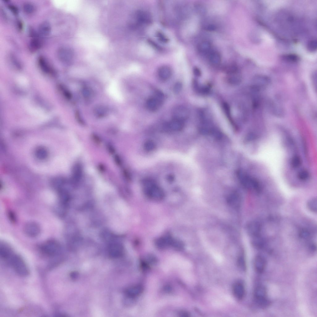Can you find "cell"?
<instances>
[{"instance_id":"6da1fadb","label":"cell","mask_w":317,"mask_h":317,"mask_svg":"<svg viewBox=\"0 0 317 317\" xmlns=\"http://www.w3.org/2000/svg\"><path fill=\"white\" fill-rule=\"evenodd\" d=\"M40 249L45 255L51 257H55L60 255L62 252V246L59 242L54 239H50L43 243Z\"/></svg>"},{"instance_id":"7a4b0ae2","label":"cell","mask_w":317,"mask_h":317,"mask_svg":"<svg viewBox=\"0 0 317 317\" xmlns=\"http://www.w3.org/2000/svg\"><path fill=\"white\" fill-rule=\"evenodd\" d=\"M144 192L149 198L156 200L163 199L165 194L163 190L153 182L146 181L144 184Z\"/></svg>"},{"instance_id":"3957f363","label":"cell","mask_w":317,"mask_h":317,"mask_svg":"<svg viewBox=\"0 0 317 317\" xmlns=\"http://www.w3.org/2000/svg\"><path fill=\"white\" fill-rule=\"evenodd\" d=\"M8 261L19 275L26 276L29 275L28 268L24 261L19 255L14 254Z\"/></svg>"},{"instance_id":"277c9868","label":"cell","mask_w":317,"mask_h":317,"mask_svg":"<svg viewBox=\"0 0 317 317\" xmlns=\"http://www.w3.org/2000/svg\"><path fill=\"white\" fill-rule=\"evenodd\" d=\"M267 295V290L263 286H258L254 290V300L258 306L262 308H267L271 304V302Z\"/></svg>"},{"instance_id":"5b68a950","label":"cell","mask_w":317,"mask_h":317,"mask_svg":"<svg viewBox=\"0 0 317 317\" xmlns=\"http://www.w3.org/2000/svg\"><path fill=\"white\" fill-rule=\"evenodd\" d=\"M164 98L162 92L159 90L156 91L153 96L149 98L146 101L147 109L152 112L158 110L163 105Z\"/></svg>"},{"instance_id":"8992f818","label":"cell","mask_w":317,"mask_h":317,"mask_svg":"<svg viewBox=\"0 0 317 317\" xmlns=\"http://www.w3.org/2000/svg\"><path fill=\"white\" fill-rule=\"evenodd\" d=\"M58 58L62 62L70 64L74 57V52L72 49L67 47H62L58 51Z\"/></svg>"},{"instance_id":"52a82bcc","label":"cell","mask_w":317,"mask_h":317,"mask_svg":"<svg viewBox=\"0 0 317 317\" xmlns=\"http://www.w3.org/2000/svg\"><path fill=\"white\" fill-rule=\"evenodd\" d=\"M40 225L35 222H29L27 223L24 227L25 234L31 238H35L38 236L41 232Z\"/></svg>"},{"instance_id":"ba28073f","label":"cell","mask_w":317,"mask_h":317,"mask_svg":"<svg viewBox=\"0 0 317 317\" xmlns=\"http://www.w3.org/2000/svg\"><path fill=\"white\" fill-rule=\"evenodd\" d=\"M173 118L185 121L189 116L188 110L185 107L178 106L175 108L172 113Z\"/></svg>"},{"instance_id":"9c48e42d","label":"cell","mask_w":317,"mask_h":317,"mask_svg":"<svg viewBox=\"0 0 317 317\" xmlns=\"http://www.w3.org/2000/svg\"><path fill=\"white\" fill-rule=\"evenodd\" d=\"M261 229V225L257 221H251L246 225V231L253 238L259 236Z\"/></svg>"},{"instance_id":"30bf717a","label":"cell","mask_w":317,"mask_h":317,"mask_svg":"<svg viewBox=\"0 0 317 317\" xmlns=\"http://www.w3.org/2000/svg\"><path fill=\"white\" fill-rule=\"evenodd\" d=\"M233 292L236 299L239 300L242 299L245 294V288L243 283L240 281L235 283L233 286Z\"/></svg>"},{"instance_id":"8fae6325","label":"cell","mask_w":317,"mask_h":317,"mask_svg":"<svg viewBox=\"0 0 317 317\" xmlns=\"http://www.w3.org/2000/svg\"><path fill=\"white\" fill-rule=\"evenodd\" d=\"M31 36L32 38L29 44V49L32 52H36L41 47L42 43L38 35L33 30L30 32Z\"/></svg>"},{"instance_id":"7c38bea8","label":"cell","mask_w":317,"mask_h":317,"mask_svg":"<svg viewBox=\"0 0 317 317\" xmlns=\"http://www.w3.org/2000/svg\"><path fill=\"white\" fill-rule=\"evenodd\" d=\"M109 256L113 258H118L121 257L124 253V249L120 244H112L110 245L109 249Z\"/></svg>"},{"instance_id":"4fadbf2b","label":"cell","mask_w":317,"mask_h":317,"mask_svg":"<svg viewBox=\"0 0 317 317\" xmlns=\"http://www.w3.org/2000/svg\"><path fill=\"white\" fill-rule=\"evenodd\" d=\"M266 265V261L264 257L260 255H257L254 261V266L256 272L259 274L264 271Z\"/></svg>"},{"instance_id":"5bb4252c","label":"cell","mask_w":317,"mask_h":317,"mask_svg":"<svg viewBox=\"0 0 317 317\" xmlns=\"http://www.w3.org/2000/svg\"><path fill=\"white\" fill-rule=\"evenodd\" d=\"M184 122L180 120L173 119L171 121L166 124V126L168 129L172 131H180L184 127Z\"/></svg>"},{"instance_id":"9a60e30c","label":"cell","mask_w":317,"mask_h":317,"mask_svg":"<svg viewBox=\"0 0 317 317\" xmlns=\"http://www.w3.org/2000/svg\"><path fill=\"white\" fill-rule=\"evenodd\" d=\"M173 238L169 235H167L156 240V246L160 249H164L171 246Z\"/></svg>"},{"instance_id":"2e32d148","label":"cell","mask_w":317,"mask_h":317,"mask_svg":"<svg viewBox=\"0 0 317 317\" xmlns=\"http://www.w3.org/2000/svg\"><path fill=\"white\" fill-rule=\"evenodd\" d=\"M228 204L231 207L237 208L240 207L241 202V198L239 194L233 193L229 195L227 198Z\"/></svg>"},{"instance_id":"e0dca14e","label":"cell","mask_w":317,"mask_h":317,"mask_svg":"<svg viewBox=\"0 0 317 317\" xmlns=\"http://www.w3.org/2000/svg\"><path fill=\"white\" fill-rule=\"evenodd\" d=\"M14 254L11 248L7 244L1 243L0 245V255L3 259L8 261Z\"/></svg>"},{"instance_id":"ac0fdd59","label":"cell","mask_w":317,"mask_h":317,"mask_svg":"<svg viewBox=\"0 0 317 317\" xmlns=\"http://www.w3.org/2000/svg\"><path fill=\"white\" fill-rule=\"evenodd\" d=\"M143 289L142 286L135 285L127 289L125 291V293L127 297L134 298L140 294Z\"/></svg>"},{"instance_id":"d6986e66","label":"cell","mask_w":317,"mask_h":317,"mask_svg":"<svg viewBox=\"0 0 317 317\" xmlns=\"http://www.w3.org/2000/svg\"><path fill=\"white\" fill-rule=\"evenodd\" d=\"M136 18L137 21L140 24H149L152 22L150 15L144 11H139L136 13Z\"/></svg>"},{"instance_id":"ffe728a7","label":"cell","mask_w":317,"mask_h":317,"mask_svg":"<svg viewBox=\"0 0 317 317\" xmlns=\"http://www.w3.org/2000/svg\"><path fill=\"white\" fill-rule=\"evenodd\" d=\"M172 74V71L171 69L167 66H161L158 70L159 77L162 80H168L170 78Z\"/></svg>"},{"instance_id":"44dd1931","label":"cell","mask_w":317,"mask_h":317,"mask_svg":"<svg viewBox=\"0 0 317 317\" xmlns=\"http://www.w3.org/2000/svg\"><path fill=\"white\" fill-rule=\"evenodd\" d=\"M51 31V26L50 24L48 21L42 23L40 25L39 28V32L40 35L42 37L48 36Z\"/></svg>"},{"instance_id":"7402d4cb","label":"cell","mask_w":317,"mask_h":317,"mask_svg":"<svg viewBox=\"0 0 317 317\" xmlns=\"http://www.w3.org/2000/svg\"><path fill=\"white\" fill-rule=\"evenodd\" d=\"M72 178V182L75 183H78L81 179L82 176V169L81 166L79 164L75 166Z\"/></svg>"},{"instance_id":"603a6c76","label":"cell","mask_w":317,"mask_h":317,"mask_svg":"<svg viewBox=\"0 0 317 317\" xmlns=\"http://www.w3.org/2000/svg\"><path fill=\"white\" fill-rule=\"evenodd\" d=\"M221 56L220 54L217 52L211 53L209 56V61L213 65H217L221 62Z\"/></svg>"},{"instance_id":"cb8c5ba5","label":"cell","mask_w":317,"mask_h":317,"mask_svg":"<svg viewBox=\"0 0 317 317\" xmlns=\"http://www.w3.org/2000/svg\"><path fill=\"white\" fill-rule=\"evenodd\" d=\"M39 64L41 69L46 73L50 72L51 69L49 64L45 59L43 57H40L39 58Z\"/></svg>"},{"instance_id":"d4e9b609","label":"cell","mask_w":317,"mask_h":317,"mask_svg":"<svg viewBox=\"0 0 317 317\" xmlns=\"http://www.w3.org/2000/svg\"><path fill=\"white\" fill-rule=\"evenodd\" d=\"M210 43L208 41H204L200 43L198 46V49L199 52L205 53L209 51L211 49Z\"/></svg>"},{"instance_id":"484cf974","label":"cell","mask_w":317,"mask_h":317,"mask_svg":"<svg viewBox=\"0 0 317 317\" xmlns=\"http://www.w3.org/2000/svg\"><path fill=\"white\" fill-rule=\"evenodd\" d=\"M229 75L228 81L229 83L233 84H237L241 81V77L238 74V72Z\"/></svg>"},{"instance_id":"4316f807","label":"cell","mask_w":317,"mask_h":317,"mask_svg":"<svg viewBox=\"0 0 317 317\" xmlns=\"http://www.w3.org/2000/svg\"><path fill=\"white\" fill-rule=\"evenodd\" d=\"M307 206L308 209L311 212L316 213L317 201L316 198H313L307 202Z\"/></svg>"},{"instance_id":"83f0119b","label":"cell","mask_w":317,"mask_h":317,"mask_svg":"<svg viewBox=\"0 0 317 317\" xmlns=\"http://www.w3.org/2000/svg\"><path fill=\"white\" fill-rule=\"evenodd\" d=\"M95 111L96 115L99 117H104L107 113V109L103 106H98L95 108Z\"/></svg>"},{"instance_id":"f1b7e54d","label":"cell","mask_w":317,"mask_h":317,"mask_svg":"<svg viewBox=\"0 0 317 317\" xmlns=\"http://www.w3.org/2000/svg\"><path fill=\"white\" fill-rule=\"evenodd\" d=\"M36 155L37 157L40 159H45L48 156L47 151L43 147H40L36 151Z\"/></svg>"},{"instance_id":"f546056e","label":"cell","mask_w":317,"mask_h":317,"mask_svg":"<svg viewBox=\"0 0 317 317\" xmlns=\"http://www.w3.org/2000/svg\"><path fill=\"white\" fill-rule=\"evenodd\" d=\"M301 160L299 156L297 155L294 156L292 158L291 165L293 168H297L299 167L301 165Z\"/></svg>"},{"instance_id":"4dcf8cb0","label":"cell","mask_w":317,"mask_h":317,"mask_svg":"<svg viewBox=\"0 0 317 317\" xmlns=\"http://www.w3.org/2000/svg\"><path fill=\"white\" fill-rule=\"evenodd\" d=\"M171 246L177 250H181L183 249L184 244L183 242L181 241L173 238Z\"/></svg>"},{"instance_id":"1f68e13d","label":"cell","mask_w":317,"mask_h":317,"mask_svg":"<svg viewBox=\"0 0 317 317\" xmlns=\"http://www.w3.org/2000/svg\"><path fill=\"white\" fill-rule=\"evenodd\" d=\"M144 149L148 152H151L154 150L156 148V145L152 141H147L144 144Z\"/></svg>"},{"instance_id":"d6a6232c","label":"cell","mask_w":317,"mask_h":317,"mask_svg":"<svg viewBox=\"0 0 317 317\" xmlns=\"http://www.w3.org/2000/svg\"><path fill=\"white\" fill-rule=\"evenodd\" d=\"M309 172L306 170L300 171L297 175L298 178L301 181H304L307 180L309 177Z\"/></svg>"},{"instance_id":"836d02e7","label":"cell","mask_w":317,"mask_h":317,"mask_svg":"<svg viewBox=\"0 0 317 317\" xmlns=\"http://www.w3.org/2000/svg\"><path fill=\"white\" fill-rule=\"evenodd\" d=\"M23 9L24 11L27 14H31L35 11V7L32 4L30 3H25L23 6Z\"/></svg>"},{"instance_id":"e575fe53","label":"cell","mask_w":317,"mask_h":317,"mask_svg":"<svg viewBox=\"0 0 317 317\" xmlns=\"http://www.w3.org/2000/svg\"><path fill=\"white\" fill-rule=\"evenodd\" d=\"M145 262L147 264H154L157 262V259L156 257L153 255L149 254L145 257Z\"/></svg>"},{"instance_id":"d590c367","label":"cell","mask_w":317,"mask_h":317,"mask_svg":"<svg viewBox=\"0 0 317 317\" xmlns=\"http://www.w3.org/2000/svg\"><path fill=\"white\" fill-rule=\"evenodd\" d=\"M156 36L158 40L163 43H167L169 42V39L162 32H158L156 33Z\"/></svg>"},{"instance_id":"8d00e7d4","label":"cell","mask_w":317,"mask_h":317,"mask_svg":"<svg viewBox=\"0 0 317 317\" xmlns=\"http://www.w3.org/2000/svg\"><path fill=\"white\" fill-rule=\"evenodd\" d=\"M299 236L301 238L304 239H307L311 237V234L307 230L305 229H302L300 232Z\"/></svg>"},{"instance_id":"74e56055","label":"cell","mask_w":317,"mask_h":317,"mask_svg":"<svg viewBox=\"0 0 317 317\" xmlns=\"http://www.w3.org/2000/svg\"><path fill=\"white\" fill-rule=\"evenodd\" d=\"M308 49L311 52L315 51L317 48V41L316 40H313L311 41L307 46Z\"/></svg>"},{"instance_id":"f35d334b","label":"cell","mask_w":317,"mask_h":317,"mask_svg":"<svg viewBox=\"0 0 317 317\" xmlns=\"http://www.w3.org/2000/svg\"><path fill=\"white\" fill-rule=\"evenodd\" d=\"M238 264L239 267L242 270H246V265L245 262L243 257H239L238 260Z\"/></svg>"},{"instance_id":"ab89813d","label":"cell","mask_w":317,"mask_h":317,"mask_svg":"<svg viewBox=\"0 0 317 317\" xmlns=\"http://www.w3.org/2000/svg\"><path fill=\"white\" fill-rule=\"evenodd\" d=\"M223 108L226 115L229 119L232 121L230 108L229 105L226 103H224L223 104Z\"/></svg>"},{"instance_id":"60d3db41","label":"cell","mask_w":317,"mask_h":317,"mask_svg":"<svg viewBox=\"0 0 317 317\" xmlns=\"http://www.w3.org/2000/svg\"><path fill=\"white\" fill-rule=\"evenodd\" d=\"M182 85L180 82H177L174 85L173 88V91L174 92L178 94L180 93L182 88Z\"/></svg>"},{"instance_id":"b9f144b4","label":"cell","mask_w":317,"mask_h":317,"mask_svg":"<svg viewBox=\"0 0 317 317\" xmlns=\"http://www.w3.org/2000/svg\"><path fill=\"white\" fill-rule=\"evenodd\" d=\"M285 59L291 62H296L298 60V57L295 54H289L285 57Z\"/></svg>"},{"instance_id":"7bdbcfd3","label":"cell","mask_w":317,"mask_h":317,"mask_svg":"<svg viewBox=\"0 0 317 317\" xmlns=\"http://www.w3.org/2000/svg\"><path fill=\"white\" fill-rule=\"evenodd\" d=\"M114 158L115 163L118 166H120L122 165V160L118 155H115Z\"/></svg>"},{"instance_id":"ee69618b","label":"cell","mask_w":317,"mask_h":317,"mask_svg":"<svg viewBox=\"0 0 317 317\" xmlns=\"http://www.w3.org/2000/svg\"><path fill=\"white\" fill-rule=\"evenodd\" d=\"M107 148L108 151L111 154H113L115 152V148L111 144H108L107 145Z\"/></svg>"},{"instance_id":"f6af8a7d","label":"cell","mask_w":317,"mask_h":317,"mask_svg":"<svg viewBox=\"0 0 317 317\" xmlns=\"http://www.w3.org/2000/svg\"><path fill=\"white\" fill-rule=\"evenodd\" d=\"M9 8L10 11L12 12L13 14L15 15H17L18 13V9L15 6L12 5H10Z\"/></svg>"},{"instance_id":"bcb514c9","label":"cell","mask_w":317,"mask_h":317,"mask_svg":"<svg viewBox=\"0 0 317 317\" xmlns=\"http://www.w3.org/2000/svg\"><path fill=\"white\" fill-rule=\"evenodd\" d=\"M193 73L194 75L197 77H199L201 75V72L200 70L197 67H195L194 68Z\"/></svg>"},{"instance_id":"7dc6e473","label":"cell","mask_w":317,"mask_h":317,"mask_svg":"<svg viewBox=\"0 0 317 317\" xmlns=\"http://www.w3.org/2000/svg\"><path fill=\"white\" fill-rule=\"evenodd\" d=\"M216 27L214 25H209L205 29L209 32H213L216 30Z\"/></svg>"},{"instance_id":"c3c4849f","label":"cell","mask_w":317,"mask_h":317,"mask_svg":"<svg viewBox=\"0 0 317 317\" xmlns=\"http://www.w3.org/2000/svg\"><path fill=\"white\" fill-rule=\"evenodd\" d=\"M148 42L153 47H154L156 49L158 50H161V49L153 41L151 40H149L148 41Z\"/></svg>"},{"instance_id":"681fc988","label":"cell","mask_w":317,"mask_h":317,"mask_svg":"<svg viewBox=\"0 0 317 317\" xmlns=\"http://www.w3.org/2000/svg\"><path fill=\"white\" fill-rule=\"evenodd\" d=\"M10 219L12 222H15L16 220V218L15 214L12 212H10L9 213Z\"/></svg>"},{"instance_id":"f907efd6","label":"cell","mask_w":317,"mask_h":317,"mask_svg":"<svg viewBox=\"0 0 317 317\" xmlns=\"http://www.w3.org/2000/svg\"><path fill=\"white\" fill-rule=\"evenodd\" d=\"M123 175L125 177V178H126L128 180L130 179V176L129 174V173L126 171L124 170L123 172Z\"/></svg>"},{"instance_id":"816d5d0a","label":"cell","mask_w":317,"mask_h":317,"mask_svg":"<svg viewBox=\"0 0 317 317\" xmlns=\"http://www.w3.org/2000/svg\"><path fill=\"white\" fill-rule=\"evenodd\" d=\"M78 275V273L77 272H73L71 273V277L73 279H75L77 277Z\"/></svg>"},{"instance_id":"f5cc1de1","label":"cell","mask_w":317,"mask_h":317,"mask_svg":"<svg viewBox=\"0 0 317 317\" xmlns=\"http://www.w3.org/2000/svg\"><path fill=\"white\" fill-rule=\"evenodd\" d=\"M97 136H98L96 135H93V139H94L95 141H96V142H97L98 143H99L100 142V138H99V137H98Z\"/></svg>"}]
</instances>
